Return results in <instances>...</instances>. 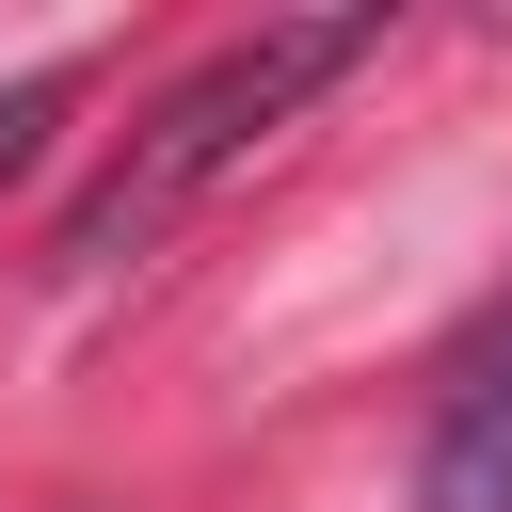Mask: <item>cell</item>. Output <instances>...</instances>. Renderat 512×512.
Returning <instances> with one entry per match:
<instances>
[{
  "label": "cell",
  "instance_id": "obj_2",
  "mask_svg": "<svg viewBox=\"0 0 512 512\" xmlns=\"http://www.w3.org/2000/svg\"><path fill=\"white\" fill-rule=\"evenodd\" d=\"M416 512H512V352L432 416V464H416Z\"/></svg>",
  "mask_w": 512,
  "mask_h": 512
},
{
  "label": "cell",
  "instance_id": "obj_1",
  "mask_svg": "<svg viewBox=\"0 0 512 512\" xmlns=\"http://www.w3.org/2000/svg\"><path fill=\"white\" fill-rule=\"evenodd\" d=\"M368 48H384V16H272V32H224V48L112 144V176L64 208L48 256H64V272H128V256H160V240H176V224H192V208H208V192H224L320 80H352Z\"/></svg>",
  "mask_w": 512,
  "mask_h": 512
},
{
  "label": "cell",
  "instance_id": "obj_3",
  "mask_svg": "<svg viewBox=\"0 0 512 512\" xmlns=\"http://www.w3.org/2000/svg\"><path fill=\"white\" fill-rule=\"evenodd\" d=\"M64 96H80V64H32V80H0V192H16V160L64 128Z\"/></svg>",
  "mask_w": 512,
  "mask_h": 512
}]
</instances>
